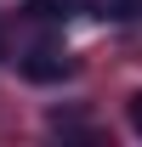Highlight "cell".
<instances>
[{"label": "cell", "instance_id": "6da1fadb", "mask_svg": "<svg viewBox=\"0 0 142 147\" xmlns=\"http://www.w3.org/2000/svg\"><path fill=\"white\" fill-rule=\"evenodd\" d=\"M23 74L40 79V85H51V79H63V62H57L51 51H34V57H23Z\"/></svg>", "mask_w": 142, "mask_h": 147}, {"label": "cell", "instance_id": "7a4b0ae2", "mask_svg": "<svg viewBox=\"0 0 142 147\" xmlns=\"http://www.w3.org/2000/svg\"><path fill=\"white\" fill-rule=\"evenodd\" d=\"M29 17H63V0H29Z\"/></svg>", "mask_w": 142, "mask_h": 147}, {"label": "cell", "instance_id": "3957f363", "mask_svg": "<svg viewBox=\"0 0 142 147\" xmlns=\"http://www.w3.org/2000/svg\"><path fill=\"white\" fill-rule=\"evenodd\" d=\"M131 125H137V130H142V91H137V96H131Z\"/></svg>", "mask_w": 142, "mask_h": 147}]
</instances>
